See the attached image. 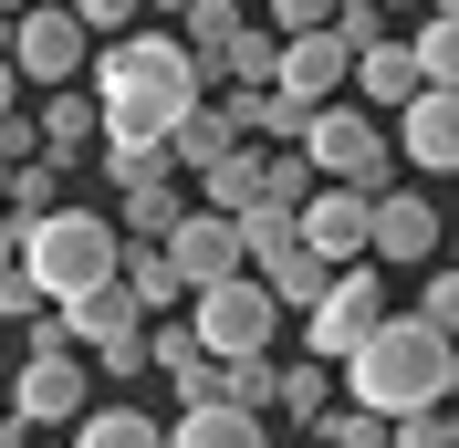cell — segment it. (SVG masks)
<instances>
[{
    "instance_id": "1",
    "label": "cell",
    "mask_w": 459,
    "mask_h": 448,
    "mask_svg": "<svg viewBox=\"0 0 459 448\" xmlns=\"http://www.w3.org/2000/svg\"><path fill=\"white\" fill-rule=\"evenodd\" d=\"M94 105H105V146H168V125L209 94L188 31H105L84 63Z\"/></svg>"
},
{
    "instance_id": "2",
    "label": "cell",
    "mask_w": 459,
    "mask_h": 448,
    "mask_svg": "<svg viewBox=\"0 0 459 448\" xmlns=\"http://www.w3.org/2000/svg\"><path fill=\"white\" fill-rule=\"evenodd\" d=\"M344 396L355 407H376V418H407V407H449V334H438L418 303H386V323L376 334H355V355H344Z\"/></svg>"
},
{
    "instance_id": "3",
    "label": "cell",
    "mask_w": 459,
    "mask_h": 448,
    "mask_svg": "<svg viewBox=\"0 0 459 448\" xmlns=\"http://www.w3.org/2000/svg\"><path fill=\"white\" fill-rule=\"evenodd\" d=\"M115 261H126V229H115L105 209H63V198H53L42 220H22V271L42 281L53 303L84 292V281H105Z\"/></svg>"
},
{
    "instance_id": "4",
    "label": "cell",
    "mask_w": 459,
    "mask_h": 448,
    "mask_svg": "<svg viewBox=\"0 0 459 448\" xmlns=\"http://www.w3.org/2000/svg\"><path fill=\"white\" fill-rule=\"evenodd\" d=\"M188 334H199L209 355H272V334H282V303H272V281H261V271L199 281V292H188Z\"/></svg>"
},
{
    "instance_id": "5",
    "label": "cell",
    "mask_w": 459,
    "mask_h": 448,
    "mask_svg": "<svg viewBox=\"0 0 459 448\" xmlns=\"http://www.w3.org/2000/svg\"><path fill=\"white\" fill-rule=\"evenodd\" d=\"M376 323H386V261H344L314 303H303V355L344 365V355H355V334H376Z\"/></svg>"
},
{
    "instance_id": "6",
    "label": "cell",
    "mask_w": 459,
    "mask_h": 448,
    "mask_svg": "<svg viewBox=\"0 0 459 448\" xmlns=\"http://www.w3.org/2000/svg\"><path fill=\"white\" fill-rule=\"evenodd\" d=\"M292 146L314 157V177H344V188H366V198L386 188V125H376L366 105H344V94L303 115V136H292Z\"/></svg>"
},
{
    "instance_id": "7",
    "label": "cell",
    "mask_w": 459,
    "mask_h": 448,
    "mask_svg": "<svg viewBox=\"0 0 459 448\" xmlns=\"http://www.w3.org/2000/svg\"><path fill=\"white\" fill-rule=\"evenodd\" d=\"M11 418H31V427H74L94 407V365H84V344H22V365H11Z\"/></svg>"
},
{
    "instance_id": "8",
    "label": "cell",
    "mask_w": 459,
    "mask_h": 448,
    "mask_svg": "<svg viewBox=\"0 0 459 448\" xmlns=\"http://www.w3.org/2000/svg\"><path fill=\"white\" fill-rule=\"evenodd\" d=\"M84 63H94V31L74 11H53V0L11 11V73L22 84H84Z\"/></svg>"
},
{
    "instance_id": "9",
    "label": "cell",
    "mask_w": 459,
    "mask_h": 448,
    "mask_svg": "<svg viewBox=\"0 0 459 448\" xmlns=\"http://www.w3.org/2000/svg\"><path fill=\"white\" fill-rule=\"evenodd\" d=\"M344 73H355V42H344L334 22H314V31H282V53H272V94L282 105H334L344 94Z\"/></svg>"
},
{
    "instance_id": "10",
    "label": "cell",
    "mask_w": 459,
    "mask_h": 448,
    "mask_svg": "<svg viewBox=\"0 0 459 448\" xmlns=\"http://www.w3.org/2000/svg\"><path fill=\"white\" fill-rule=\"evenodd\" d=\"M438 209H429V188H376V229H366V261H386V271H429L438 261Z\"/></svg>"
},
{
    "instance_id": "11",
    "label": "cell",
    "mask_w": 459,
    "mask_h": 448,
    "mask_svg": "<svg viewBox=\"0 0 459 448\" xmlns=\"http://www.w3.org/2000/svg\"><path fill=\"white\" fill-rule=\"evenodd\" d=\"M397 157L418 177H459V84H418L397 105Z\"/></svg>"
},
{
    "instance_id": "12",
    "label": "cell",
    "mask_w": 459,
    "mask_h": 448,
    "mask_svg": "<svg viewBox=\"0 0 459 448\" xmlns=\"http://www.w3.org/2000/svg\"><path fill=\"white\" fill-rule=\"evenodd\" d=\"M168 261H178V281L199 292V281H230V271H251V251H240V220L230 209H178V229H168Z\"/></svg>"
},
{
    "instance_id": "13",
    "label": "cell",
    "mask_w": 459,
    "mask_h": 448,
    "mask_svg": "<svg viewBox=\"0 0 459 448\" xmlns=\"http://www.w3.org/2000/svg\"><path fill=\"white\" fill-rule=\"evenodd\" d=\"M292 220H303V251H324V261H334V271H344V261H366V229H376V198H366V188H344V177H324V188L303 198Z\"/></svg>"
},
{
    "instance_id": "14",
    "label": "cell",
    "mask_w": 459,
    "mask_h": 448,
    "mask_svg": "<svg viewBox=\"0 0 459 448\" xmlns=\"http://www.w3.org/2000/svg\"><path fill=\"white\" fill-rule=\"evenodd\" d=\"M418 84H429V73H418V53H407L397 31H376V42H355V73H344V94H355L366 115H397V105H407Z\"/></svg>"
},
{
    "instance_id": "15",
    "label": "cell",
    "mask_w": 459,
    "mask_h": 448,
    "mask_svg": "<svg viewBox=\"0 0 459 448\" xmlns=\"http://www.w3.org/2000/svg\"><path fill=\"white\" fill-rule=\"evenodd\" d=\"M53 323H63V344H105V334H126V323H146V303H136L126 271H105V281H84V292H63Z\"/></svg>"
},
{
    "instance_id": "16",
    "label": "cell",
    "mask_w": 459,
    "mask_h": 448,
    "mask_svg": "<svg viewBox=\"0 0 459 448\" xmlns=\"http://www.w3.org/2000/svg\"><path fill=\"white\" fill-rule=\"evenodd\" d=\"M168 448H272V418L209 396V407H178V418H168Z\"/></svg>"
},
{
    "instance_id": "17",
    "label": "cell",
    "mask_w": 459,
    "mask_h": 448,
    "mask_svg": "<svg viewBox=\"0 0 459 448\" xmlns=\"http://www.w3.org/2000/svg\"><path fill=\"white\" fill-rule=\"evenodd\" d=\"M261 168H272V146H251V136L220 146V157L199 168V209H230V220H240V209L261 198Z\"/></svg>"
},
{
    "instance_id": "18",
    "label": "cell",
    "mask_w": 459,
    "mask_h": 448,
    "mask_svg": "<svg viewBox=\"0 0 459 448\" xmlns=\"http://www.w3.org/2000/svg\"><path fill=\"white\" fill-rule=\"evenodd\" d=\"M42 125V146L53 157H84V146H105V105H94V84H53V105L31 115Z\"/></svg>"
},
{
    "instance_id": "19",
    "label": "cell",
    "mask_w": 459,
    "mask_h": 448,
    "mask_svg": "<svg viewBox=\"0 0 459 448\" xmlns=\"http://www.w3.org/2000/svg\"><path fill=\"white\" fill-rule=\"evenodd\" d=\"M178 209H188V188H178V168H157V177H126V240H168L178 229Z\"/></svg>"
},
{
    "instance_id": "20",
    "label": "cell",
    "mask_w": 459,
    "mask_h": 448,
    "mask_svg": "<svg viewBox=\"0 0 459 448\" xmlns=\"http://www.w3.org/2000/svg\"><path fill=\"white\" fill-rule=\"evenodd\" d=\"M220 146H240V125H230V105H209V94H199V105L168 125V168H188V177H199Z\"/></svg>"
},
{
    "instance_id": "21",
    "label": "cell",
    "mask_w": 459,
    "mask_h": 448,
    "mask_svg": "<svg viewBox=\"0 0 459 448\" xmlns=\"http://www.w3.org/2000/svg\"><path fill=\"white\" fill-rule=\"evenodd\" d=\"M251 271L272 281V303H282V313H303V303L324 292V281H334V261H324V251H303V240H282V251H261Z\"/></svg>"
},
{
    "instance_id": "22",
    "label": "cell",
    "mask_w": 459,
    "mask_h": 448,
    "mask_svg": "<svg viewBox=\"0 0 459 448\" xmlns=\"http://www.w3.org/2000/svg\"><path fill=\"white\" fill-rule=\"evenodd\" d=\"M115 271L136 281V303H146V313H178V303H188V281H178L168 240H126V261H115Z\"/></svg>"
},
{
    "instance_id": "23",
    "label": "cell",
    "mask_w": 459,
    "mask_h": 448,
    "mask_svg": "<svg viewBox=\"0 0 459 448\" xmlns=\"http://www.w3.org/2000/svg\"><path fill=\"white\" fill-rule=\"evenodd\" d=\"M74 448H168V418H136V407H84Z\"/></svg>"
},
{
    "instance_id": "24",
    "label": "cell",
    "mask_w": 459,
    "mask_h": 448,
    "mask_svg": "<svg viewBox=\"0 0 459 448\" xmlns=\"http://www.w3.org/2000/svg\"><path fill=\"white\" fill-rule=\"evenodd\" d=\"M272 53H282V31H272V22H240L220 53H209V73H220V84H272Z\"/></svg>"
},
{
    "instance_id": "25",
    "label": "cell",
    "mask_w": 459,
    "mask_h": 448,
    "mask_svg": "<svg viewBox=\"0 0 459 448\" xmlns=\"http://www.w3.org/2000/svg\"><path fill=\"white\" fill-rule=\"evenodd\" d=\"M324 407H334V365H324V355H303V365L272 375V418H303V427H314Z\"/></svg>"
},
{
    "instance_id": "26",
    "label": "cell",
    "mask_w": 459,
    "mask_h": 448,
    "mask_svg": "<svg viewBox=\"0 0 459 448\" xmlns=\"http://www.w3.org/2000/svg\"><path fill=\"white\" fill-rule=\"evenodd\" d=\"M63 168H74V157H53V146H42V157H22V168L0 177V209H11V220H42V209L63 198Z\"/></svg>"
},
{
    "instance_id": "27",
    "label": "cell",
    "mask_w": 459,
    "mask_h": 448,
    "mask_svg": "<svg viewBox=\"0 0 459 448\" xmlns=\"http://www.w3.org/2000/svg\"><path fill=\"white\" fill-rule=\"evenodd\" d=\"M407 53H418L429 84H459V11H429V22L407 31Z\"/></svg>"
},
{
    "instance_id": "28",
    "label": "cell",
    "mask_w": 459,
    "mask_h": 448,
    "mask_svg": "<svg viewBox=\"0 0 459 448\" xmlns=\"http://www.w3.org/2000/svg\"><path fill=\"white\" fill-rule=\"evenodd\" d=\"M272 375H282L272 355H220V396H230V407H251V418H272Z\"/></svg>"
},
{
    "instance_id": "29",
    "label": "cell",
    "mask_w": 459,
    "mask_h": 448,
    "mask_svg": "<svg viewBox=\"0 0 459 448\" xmlns=\"http://www.w3.org/2000/svg\"><path fill=\"white\" fill-rule=\"evenodd\" d=\"M324 448H386V418H376V407H355V396H344V407H324Z\"/></svg>"
},
{
    "instance_id": "30",
    "label": "cell",
    "mask_w": 459,
    "mask_h": 448,
    "mask_svg": "<svg viewBox=\"0 0 459 448\" xmlns=\"http://www.w3.org/2000/svg\"><path fill=\"white\" fill-rule=\"evenodd\" d=\"M386 448H459V418H438V407H407V418H386Z\"/></svg>"
},
{
    "instance_id": "31",
    "label": "cell",
    "mask_w": 459,
    "mask_h": 448,
    "mask_svg": "<svg viewBox=\"0 0 459 448\" xmlns=\"http://www.w3.org/2000/svg\"><path fill=\"white\" fill-rule=\"evenodd\" d=\"M418 313H429L438 334L459 344V261H429V292H418Z\"/></svg>"
},
{
    "instance_id": "32",
    "label": "cell",
    "mask_w": 459,
    "mask_h": 448,
    "mask_svg": "<svg viewBox=\"0 0 459 448\" xmlns=\"http://www.w3.org/2000/svg\"><path fill=\"white\" fill-rule=\"evenodd\" d=\"M42 313H53V292H42L22 261H11V271H0V323H42Z\"/></svg>"
},
{
    "instance_id": "33",
    "label": "cell",
    "mask_w": 459,
    "mask_h": 448,
    "mask_svg": "<svg viewBox=\"0 0 459 448\" xmlns=\"http://www.w3.org/2000/svg\"><path fill=\"white\" fill-rule=\"evenodd\" d=\"M63 11H74L94 42H105V31H136V11H146V0H63Z\"/></svg>"
},
{
    "instance_id": "34",
    "label": "cell",
    "mask_w": 459,
    "mask_h": 448,
    "mask_svg": "<svg viewBox=\"0 0 459 448\" xmlns=\"http://www.w3.org/2000/svg\"><path fill=\"white\" fill-rule=\"evenodd\" d=\"M22 157H42V125L11 105V115H0V168H22Z\"/></svg>"
},
{
    "instance_id": "35",
    "label": "cell",
    "mask_w": 459,
    "mask_h": 448,
    "mask_svg": "<svg viewBox=\"0 0 459 448\" xmlns=\"http://www.w3.org/2000/svg\"><path fill=\"white\" fill-rule=\"evenodd\" d=\"M272 11V31H314V22H334V0H261Z\"/></svg>"
},
{
    "instance_id": "36",
    "label": "cell",
    "mask_w": 459,
    "mask_h": 448,
    "mask_svg": "<svg viewBox=\"0 0 459 448\" xmlns=\"http://www.w3.org/2000/svg\"><path fill=\"white\" fill-rule=\"evenodd\" d=\"M251 136H303V105H282V94H261V115H251Z\"/></svg>"
},
{
    "instance_id": "37",
    "label": "cell",
    "mask_w": 459,
    "mask_h": 448,
    "mask_svg": "<svg viewBox=\"0 0 459 448\" xmlns=\"http://www.w3.org/2000/svg\"><path fill=\"white\" fill-rule=\"evenodd\" d=\"M11 261H22V220H11V209H0V271H11Z\"/></svg>"
},
{
    "instance_id": "38",
    "label": "cell",
    "mask_w": 459,
    "mask_h": 448,
    "mask_svg": "<svg viewBox=\"0 0 459 448\" xmlns=\"http://www.w3.org/2000/svg\"><path fill=\"white\" fill-rule=\"evenodd\" d=\"M22 105V73H11V42H0V115Z\"/></svg>"
},
{
    "instance_id": "39",
    "label": "cell",
    "mask_w": 459,
    "mask_h": 448,
    "mask_svg": "<svg viewBox=\"0 0 459 448\" xmlns=\"http://www.w3.org/2000/svg\"><path fill=\"white\" fill-rule=\"evenodd\" d=\"M31 438V418H11V396H0V448H22Z\"/></svg>"
},
{
    "instance_id": "40",
    "label": "cell",
    "mask_w": 459,
    "mask_h": 448,
    "mask_svg": "<svg viewBox=\"0 0 459 448\" xmlns=\"http://www.w3.org/2000/svg\"><path fill=\"white\" fill-rule=\"evenodd\" d=\"M449 418H459V344H449Z\"/></svg>"
},
{
    "instance_id": "41",
    "label": "cell",
    "mask_w": 459,
    "mask_h": 448,
    "mask_svg": "<svg viewBox=\"0 0 459 448\" xmlns=\"http://www.w3.org/2000/svg\"><path fill=\"white\" fill-rule=\"evenodd\" d=\"M11 365H22V355H11V344H0V386H11Z\"/></svg>"
},
{
    "instance_id": "42",
    "label": "cell",
    "mask_w": 459,
    "mask_h": 448,
    "mask_svg": "<svg viewBox=\"0 0 459 448\" xmlns=\"http://www.w3.org/2000/svg\"><path fill=\"white\" fill-rule=\"evenodd\" d=\"M146 11H188V0H146Z\"/></svg>"
},
{
    "instance_id": "43",
    "label": "cell",
    "mask_w": 459,
    "mask_h": 448,
    "mask_svg": "<svg viewBox=\"0 0 459 448\" xmlns=\"http://www.w3.org/2000/svg\"><path fill=\"white\" fill-rule=\"evenodd\" d=\"M438 261H459V240H438Z\"/></svg>"
},
{
    "instance_id": "44",
    "label": "cell",
    "mask_w": 459,
    "mask_h": 448,
    "mask_svg": "<svg viewBox=\"0 0 459 448\" xmlns=\"http://www.w3.org/2000/svg\"><path fill=\"white\" fill-rule=\"evenodd\" d=\"M0 11H31V0H0Z\"/></svg>"
},
{
    "instance_id": "45",
    "label": "cell",
    "mask_w": 459,
    "mask_h": 448,
    "mask_svg": "<svg viewBox=\"0 0 459 448\" xmlns=\"http://www.w3.org/2000/svg\"><path fill=\"white\" fill-rule=\"evenodd\" d=\"M429 11H459V0H429Z\"/></svg>"
},
{
    "instance_id": "46",
    "label": "cell",
    "mask_w": 459,
    "mask_h": 448,
    "mask_svg": "<svg viewBox=\"0 0 459 448\" xmlns=\"http://www.w3.org/2000/svg\"><path fill=\"white\" fill-rule=\"evenodd\" d=\"M0 177H11V168H0Z\"/></svg>"
}]
</instances>
